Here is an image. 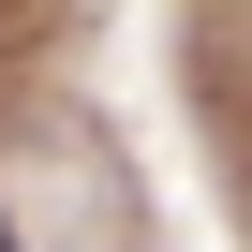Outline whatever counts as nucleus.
<instances>
[{"label": "nucleus", "instance_id": "obj_1", "mask_svg": "<svg viewBox=\"0 0 252 252\" xmlns=\"http://www.w3.org/2000/svg\"><path fill=\"white\" fill-rule=\"evenodd\" d=\"M0 252H15V222H0Z\"/></svg>", "mask_w": 252, "mask_h": 252}]
</instances>
